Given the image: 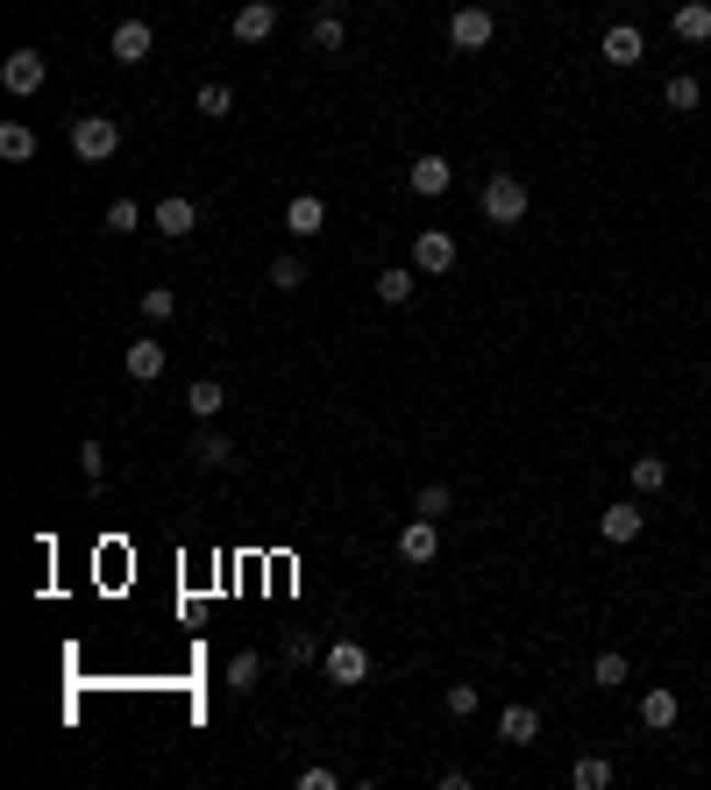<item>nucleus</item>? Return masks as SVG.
<instances>
[{"label": "nucleus", "instance_id": "1", "mask_svg": "<svg viewBox=\"0 0 711 790\" xmlns=\"http://www.w3.org/2000/svg\"><path fill=\"white\" fill-rule=\"evenodd\" d=\"M114 150H121L114 114H79V121H71V157H79V164H108Z\"/></svg>", "mask_w": 711, "mask_h": 790}, {"label": "nucleus", "instance_id": "2", "mask_svg": "<svg viewBox=\"0 0 711 790\" xmlns=\"http://www.w3.org/2000/svg\"><path fill=\"white\" fill-rule=\"evenodd\" d=\"M477 200H484V215H491L498 228H520V221H526V186H520L512 172H491Z\"/></svg>", "mask_w": 711, "mask_h": 790}, {"label": "nucleus", "instance_id": "3", "mask_svg": "<svg viewBox=\"0 0 711 790\" xmlns=\"http://www.w3.org/2000/svg\"><path fill=\"white\" fill-rule=\"evenodd\" d=\"M321 677L335 683V691H356V683L370 677V648H363V641H327V656H321Z\"/></svg>", "mask_w": 711, "mask_h": 790}, {"label": "nucleus", "instance_id": "4", "mask_svg": "<svg viewBox=\"0 0 711 790\" xmlns=\"http://www.w3.org/2000/svg\"><path fill=\"white\" fill-rule=\"evenodd\" d=\"M413 271L420 278H448V271H456V235H448V228H420L413 235Z\"/></svg>", "mask_w": 711, "mask_h": 790}, {"label": "nucleus", "instance_id": "5", "mask_svg": "<svg viewBox=\"0 0 711 790\" xmlns=\"http://www.w3.org/2000/svg\"><path fill=\"white\" fill-rule=\"evenodd\" d=\"M43 79H51V57H43V51H8V65H0V86H8L14 100L43 94Z\"/></svg>", "mask_w": 711, "mask_h": 790}, {"label": "nucleus", "instance_id": "6", "mask_svg": "<svg viewBox=\"0 0 711 790\" xmlns=\"http://www.w3.org/2000/svg\"><path fill=\"white\" fill-rule=\"evenodd\" d=\"M491 36H498L491 8H456V22H448V43H456V51H484Z\"/></svg>", "mask_w": 711, "mask_h": 790}, {"label": "nucleus", "instance_id": "7", "mask_svg": "<svg viewBox=\"0 0 711 790\" xmlns=\"http://www.w3.org/2000/svg\"><path fill=\"white\" fill-rule=\"evenodd\" d=\"M235 36L242 43H270L278 36V0H242L235 8Z\"/></svg>", "mask_w": 711, "mask_h": 790}, {"label": "nucleus", "instance_id": "8", "mask_svg": "<svg viewBox=\"0 0 711 790\" xmlns=\"http://www.w3.org/2000/svg\"><path fill=\"white\" fill-rule=\"evenodd\" d=\"M399 556H406V563H434V556H442V520H420V513H413V527H406V535H399Z\"/></svg>", "mask_w": 711, "mask_h": 790}, {"label": "nucleus", "instance_id": "9", "mask_svg": "<svg viewBox=\"0 0 711 790\" xmlns=\"http://www.w3.org/2000/svg\"><path fill=\"white\" fill-rule=\"evenodd\" d=\"M498 740H506V748H534L541 740V712L534 705H506L498 712Z\"/></svg>", "mask_w": 711, "mask_h": 790}, {"label": "nucleus", "instance_id": "10", "mask_svg": "<svg viewBox=\"0 0 711 790\" xmlns=\"http://www.w3.org/2000/svg\"><path fill=\"white\" fill-rule=\"evenodd\" d=\"M406 186H413L420 200H442V193L456 186V172H448V157H413V172H406Z\"/></svg>", "mask_w": 711, "mask_h": 790}, {"label": "nucleus", "instance_id": "11", "mask_svg": "<svg viewBox=\"0 0 711 790\" xmlns=\"http://www.w3.org/2000/svg\"><path fill=\"white\" fill-rule=\"evenodd\" d=\"M676 712H684V698H676L669 683H655V691L641 698V726H647V734H669V726H676Z\"/></svg>", "mask_w": 711, "mask_h": 790}, {"label": "nucleus", "instance_id": "12", "mask_svg": "<svg viewBox=\"0 0 711 790\" xmlns=\"http://www.w3.org/2000/svg\"><path fill=\"white\" fill-rule=\"evenodd\" d=\"M641 527H647V513H641V506H612V513H598V535L612 541V549L641 541Z\"/></svg>", "mask_w": 711, "mask_h": 790}, {"label": "nucleus", "instance_id": "13", "mask_svg": "<svg viewBox=\"0 0 711 790\" xmlns=\"http://www.w3.org/2000/svg\"><path fill=\"white\" fill-rule=\"evenodd\" d=\"M149 43H157V36H149V22H121L114 36H108V51H114V65H143Z\"/></svg>", "mask_w": 711, "mask_h": 790}, {"label": "nucleus", "instance_id": "14", "mask_svg": "<svg viewBox=\"0 0 711 790\" xmlns=\"http://www.w3.org/2000/svg\"><path fill=\"white\" fill-rule=\"evenodd\" d=\"M121 363H129V377H135V385H157L171 356H164V342H157V336H149V342H129V356H121Z\"/></svg>", "mask_w": 711, "mask_h": 790}, {"label": "nucleus", "instance_id": "15", "mask_svg": "<svg viewBox=\"0 0 711 790\" xmlns=\"http://www.w3.org/2000/svg\"><path fill=\"white\" fill-rule=\"evenodd\" d=\"M192 228H200V207L186 200V193H171V200H157V235H192Z\"/></svg>", "mask_w": 711, "mask_h": 790}, {"label": "nucleus", "instance_id": "16", "mask_svg": "<svg viewBox=\"0 0 711 790\" xmlns=\"http://www.w3.org/2000/svg\"><path fill=\"white\" fill-rule=\"evenodd\" d=\"M192 463H200V470H229L235 463V442H229V435H221V428H200V435H192Z\"/></svg>", "mask_w": 711, "mask_h": 790}, {"label": "nucleus", "instance_id": "17", "mask_svg": "<svg viewBox=\"0 0 711 790\" xmlns=\"http://www.w3.org/2000/svg\"><path fill=\"white\" fill-rule=\"evenodd\" d=\"M676 43H711V0H684V8L669 14Z\"/></svg>", "mask_w": 711, "mask_h": 790}, {"label": "nucleus", "instance_id": "18", "mask_svg": "<svg viewBox=\"0 0 711 790\" xmlns=\"http://www.w3.org/2000/svg\"><path fill=\"white\" fill-rule=\"evenodd\" d=\"M641 51H647V36H641L633 22H612V29H604V57H612L619 72H626V65H641Z\"/></svg>", "mask_w": 711, "mask_h": 790}, {"label": "nucleus", "instance_id": "19", "mask_svg": "<svg viewBox=\"0 0 711 790\" xmlns=\"http://www.w3.org/2000/svg\"><path fill=\"white\" fill-rule=\"evenodd\" d=\"M285 228H292V235H321L327 228V200L321 193H299V200L285 207Z\"/></svg>", "mask_w": 711, "mask_h": 790}, {"label": "nucleus", "instance_id": "20", "mask_svg": "<svg viewBox=\"0 0 711 790\" xmlns=\"http://www.w3.org/2000/svg\"><path fill=\"white\" fill-rule=\"evenodd\" d=\"M413 285H420L413 264H385V271H377V299H385V307H406V299H413Z\"/></svg>", "mask_w": 711, "mask_h": 790}, {"label": "nucleus", "instance_id": "21", "mask_svg": "<svg viewBox=\"0 0 711 790\" xmlns=\"http://www.w3.org/2000/svg\"><path fill=\"white\" fill-rule=\"evenodd\" d=\"M698 100H704V86L690 79V72H676V79L662 86V108H669V114H698Z\"/></svg>", "mask_w": 711, "mask_h": 790}, {"label": "nucleus", "instance_id": "22", "mask_svg": "<svg viewBox=\"0 0 711 790\" xmlns=\"http://www.w3.org/2000/svg\"><path fill=\"white\" fill-rule=\"evenodd\" d=\"M256 683H264V656H256V648H242V656L229 662V691H235V698H249Z\"/></svg>", "mask_w": 711, "mask_h": 790}, {"label": "nucleus", "instance_id": "23", "mask_svg": "<svg viewBox=\"0 0 711 790\" xmlns=\"http://www.w3.org/2000/svg\"><path fill=\"white\" fill-rule=\"evenodd\" d=\"M0 157H8V164H29V157H36V135H29L22 121H0Z\"/></svg>", "mask_w": 711, "mask_h": 790}, {"label": "nucleus", "instance_id": "24", "mask_svg": "<svg viewBox=\"0 0 711 790\" xmlns=\"http://www.w3.org/2000/svg\"><path fill=\"white\" fill-rule=\"evenodd\" d=\"M313 51H342V43H349V22H342V14H313Z\"/></svg>", "mask_w": 711, "mask_h": 790}, {"label": "nucleus", "instance_id": "25", "mask_svg": "<svg viewBox=\"0 0 711 790\" xmlns=\"http://www.w3.org/2000/svg\"><path fill=\"white\" fill-rule=\"evenodd\" d=\"M186 406H192V414H200V420H214V414H221V406H229V392H221V385H214V377H200V385H192V392H186Z\"/></svg>", "mask_w": 711, "mask_h": 790}, {"label": "nucleus", "instance_id": "26", "mask_svg": "<svg viewBox=\"0 0 711 790\" xmlns=\"http://www.w3.org/2000/svg\"><path fill=\"white\" fill-rule=\"evenodd\" d=\"M171 314H178V293H171V285H149V293H143V321H149V328H164Z\"/></svg>", "mask_w": 711, "mask_h": 790}, {"label": "nucleus", "instance_id": "27", "mask_svg": "<svg viewBox=\"0 0 711 790\" xmlns=\"http://www.w3.org/2000/svg\"><path fill=\"white\" fill-rule=\"evenodd\" d=\"M192 108H200L207 121H221V114H229V108H235V94H229V86H221V79H207V86H200V94H192Z\"/></svg>", "mask_w": 711, "mask_h": 790}, {"label": "nucleus", "instance_id": "28", "mask_svg": "<svg viewBox=\"0 0 711 790\" xmlns=\"http://www.w3.org/2000/svg\"><path fill=\"white\" fill-rule=\"evenodd\" d=\"M307 285V264L299 256H270V293H299Z\"/></svg>", "mask_w": 711, "mask_h": 790}, {"label": "nucleus", "instance_id": "29", "mask_svg": "<svg viewBox=\"0 0 711 790\" xmlns=\"http://www.w3.org/2000/svg\"><path fill=\"white\" fill-rule=\"evenodd\" d=\"M669 484V463L662 456H633V492H662Z\"/></svg>", "mask_w": 711, "mask_h": 790}, {"label": "nucleus", "instance_id": "30", "mask_svg": "<svg viewBox=\"0 0 711 790\" xmlns=\"http://www.w3.org/2000/svg\"><path fill=\"white\" fill-rule=\"evenodd\" d=\"M569 783H577V790H604V783H612V762H604V755H584V762L569 769Z\"/></svg>", "mask_w": 711, "mask_h": 790}, {"label": "nucleus", "instance_id": "31", "mask_svg": "<svg viewBox=\"0 0 711 790\" xmlns=\"http://www.w3.org/2000/svg\"><path fill=\"white\" fill-rule=\"evenodd\" d=\"M448 506H456V498H448V484H420V492H413V513H420V520H442Z\"/></svg>", "mask_w": 711, "mask_h": 790}, {"label": "nucleus", "instance_id": "32", "mask_svg": "<svg viewBox=\"0 0 711 790\" xmlns=\"http://www.w3.org/2000/svg\"><path fill=\"white\" fill-rule=\"evenodd\" d=\"M591 683H604V691H619V683H626V656H619V648H604V656L591 662Z\"/></svg>", "mask_w": 711, "mask_h": 790}, {"label": "nucleus", "instance_id": "33", "mask_svg": "<svg viewBox=\"0 0 711 790\" xmlns=\"http://www.w3.org/2000/svg\"><path fill=\"white\" fill-rule=\"evenodd\" d=\"M442 705H448V720H470L484 698H477V683H448V691H442Z\"/></svg>", "mask_w": 711, "mask_h": 790}, {"label": "nucleus", "instance_id": "34", "mask_svg": "<svg viewBox=\"0 0 711 790\" xmlns=\"http://www.w3.org/2000/svg\"><path fill=\"white\" fill-rule=\"evenodd\" d=\"M135 228H143V207H135V200H114V207H108V235H135Z\"/></svg>", "mask_w": 711, "mask_h": 790}, {"label": "nucleus", "instance_id": "35", "mask_svg": "<svg viewBox=\"0 0 711 790\" xmlns=\"http://www.w3.org/2000/svg\"><path fill=\"white\" fill-rule=\"evenodd\" d=\"M79 470H86V478H108V449H100V442H79Z\"/></svg>", "mask_w": 711, "mask_h": 790}, {"label": "nucleus", "instance_id": "36", "mask_svg": "<svg viewBox=\"0 0 711 790\" xmlns=\"http://www.w3.org/2000/svg\"><path fill=\"white\" fill-rule=\"evenodd\" d=\"M285 662H313V634H307V627L285 634Z\"/></svg>", "mask_w": 711, "mask_h": 790}, {"label": "nucleus", "instance_id": "37", "mask_svg": "<svg viewBox=\"0 0 711 790\" xmlns=\"http://www.w3.org/2000/svg\"><path fill=\"white\" fill-rule=\"evenodd\" d=\"M342 777H335V769H299V790H335Z\"/></svg>", "mask_w": 711, "mask_h": 790}]
</instances>
